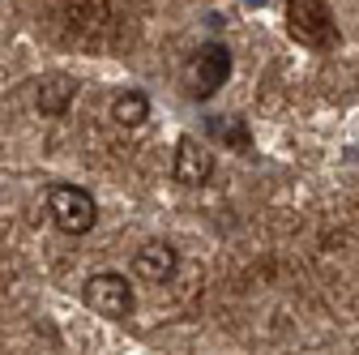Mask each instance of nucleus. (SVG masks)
Here are the masks:
<instances>
[{
	"label": "nucleus",
	"mask_w": 359,
	"mask_h": 355,
	"mask_svg": "<svg viewBox=\"0 0 359 355\" xmlns=\"http://www.w3.org/2000/svg\"><path fill=\"white\" fill-rule=\"evenodd\" d=\"M48 214H52V223L65 236H86V232H95V223H99V201H95V193L81 189V185H52Z\"/></svg>",
	"instance_id": "1"
},
{
	"label": "nucleus",
	"mask_w": 359,
	"mask_h": 355,
	"mask_svg": "<svg viewBox=\"0 0 359 355\" xmlns=\"http://www.w3.org/2000/svg\"><path fill=\"white\" fill-rule=\"evenodd\" d=\"M287 30L304 48H317V52H330L338 43V22L321 0H287Z\"/></svg>",
	"instance_id": "2"
},
{
	"label": "nucleus",
	"mask_w": 359,
	"mask_h": 355,
	"mask_svg": "<svg viewBox=\"0 0 359 355\" xmlns=\"http://www.w3.org/2000/svg\"><path fill=\"white\" fill-rule=\"evenodd\" d=\"M231 69H236L231 48H222V43H205V48L189 60V95L193 99H214L222 86H227Z\"/></svg>",
	"instance_id": "3"
},
{
	"label": "nucleus",
	"mask_w": 359,
	"mask_h": 355,
	"mask_svg": "<svg viewBox=\"0 0 359 355\" xmlns=\"http://www.w3.org/2000/svg\"><path fill=\"white\" fill-rule=\"evenodd\" d=\"M86 308L107 321H124L133 313V283L116 270H99L86 279Z\"/></svg>",
	"instance_id": "4"
},
{
	"label": "nucleus",
	"mask_w": 359,
	"mask_h": 355,
	"mask_svg": "<svg viewBox=\"0 0 359 355\" xmlns=\"http://www.w3.org/2000/svg\"><path fill=\"white\" fill-rule=\"evenodd\" d=\"M171 175H175V185H184V189H201L214 175V150L201 146L197 138H180L175 159H171Z\"/></svg>",
	"instance_id": "5"
},
{
	"label": "nucleus",
	"mask_w": 359,
	"mask_h": 355,
	"mask_svg": "<svg viewBox=\"0 0 359 355\" xmlns=\"http://www.w3.org/2000/svg\"><path fill=\"white\" fill-rule=\"evenodd\" d=\"M175 248L167 240H146L137 253H133V274H137L142 283H167L175 274Z\"/></svg>",
	"instance_id": "6"
},
{
	"label": "nucleus",
	"mask_w": 359,
	"mask_h": 355,
	"mask_svg": "<svg viewBox=\"0 0 359 355\" xmlns=\"http://www.w3.org/2000/svg\"><path fill=\"white\" fill-rule=\"evenodd\" d=\"M73 95H77V81L69 73H52V77H43L34 86V107L43 116H65V107L73 103Z\"/></svg>",
	"instance_id": "7"
},
{
	"label": "nucleus",
	"mask_w": 359,
	"mask_h": 355,
	"mask_svg": "<svg viewBox=\"0 0 359 355\" xmlns=\"http://www.w3.org/2000/svg\"><path fill=\"white\" fill-rule=\"evenodd\" d=\"M111 116L120 128H142L150 120V95L146 91H120L111 99Z\"/></svg>",
	"instance_id": "8"
},
{
	"label": "nucleus",
	"mask_w": 359,
	"mask_h": 355,
	"mask_svg": "<svg viewBox=\"0 0 359 355\" xmlns=\"http://www.w3.org/2000/svg\"><path fill=\"white\" fill-rule=\"evenodd\" d=\"M214 133H218V138H227V142H240V150H248V128L236 120H214Z\"/></svg>",
	"instance_id": "9"
}]
</instances>
